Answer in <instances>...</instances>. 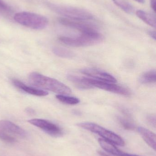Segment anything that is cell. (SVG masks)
<instances>
[{
  "instance_id": "1",
  "label": "cell",
  "mask_w": 156,
  "mask_h": 156,
  "mask_svg": "<svg viewBox=\"0 0 156 156\" xmlns=\"http://www.w3.org/2000/svg\"><path fill=\"white\" fill-rule=\"evenodd\" d=\"M28 80L33 85L41 89L48 90L60 94H69L71 90L69 87L59 81L46 76L37 72L30 73Z\"/></svg>"
},
{
  "instance_id": "2",
  "label": "cell",
  "mask_w": 156,
  "mask_h": 156,
  "mask_svg": "<svg viewBox=\"0 0 156 156\" xmlns=\"http://www.w3.org/2000/svg\"><path fill=\"white\" fill-rule=\"evenodd\" d=\"M104 37L98 31L82 33L77 37H60L59 40L61 43L70 46L81 47L98 44L101 43Z\"/></svg>"
},
{
  "instance_id": "3",
  "label": "cell",
  "mask_w": 156,
  "mask_h": 156,
  "mask_svg": "<svg viewBox=\"0 0 156 156\" xmlns=\"http://www.w3.org/2000/svg\"><path fill=\"white\" fill-rule=\"evenodd\" d=\"M48 6L55 12L68 19L88 21L93 18L91 13L82 8L52 3H49Z\"/></svg>"
},
{
  "instance_id": "4",
  "label": "cell",
  "mask_w": 156,
  "mask_h": 156,
  "mask_svg": "<svg viewBox=\"0 0 156 156\" xmlns=\"http://www.w3.org/2000/svg\"><path fill=\"white\" fill-rule=\"evenodd\" d=\"M14 19L22 25L36 30H41L45 28L48 23L46 17L29 12L17 13L14 16Z\"/></svg>"
},
{
  "instance_id": "5",
  "label": "cell",
  "mask_w": 156,
  "mask_h": 156,
  "mask_svg": "<svg viewBox=\"0 0 156 156\" xmlns=\"http://www.w3.org/2000/svg\"><path fill=\"white\" fill-rule=\"evenodd\" d=\"M77 126L81 128L98 135L103 139L109 141L115 145L124 146L125 145L124 140L120 136L94 123L84 122L78 123Z\"/></svg>"
},
{
  "instance_id": "6",
  "label": "cell",
  "mask_w": 156,
  "mask_h": 156,
  "mask_svg": "<svg viewBox=\"0 0 156 156\" xmlns=\"http://www.w3.org/2000/svg\"><path fill=\"white\" fill-rule=\"evenodd\" d=\"M83 79L87 83L92 86L93 88L96 87L107 91L124 96H129L130 95V91L127 89L122 86L94 79L87 78H83Z\"/></svg>"
},
{
  "instance_id": "7",
  "label": "cell",
  "mask_w": 156,
  "mask_h": 156,
  "mask_svg": "<svg viewBox=\"0 0 156 156\" xmlns=\"http://www.w3.org/2000/svg\"><path fill=\"white\" fill-rule=\"evenodd\" d=\"M28 122L31 124L40 128L47 134L53 137H60L64 134L62 128L56 124L47 120L33 119L29 120Z\"/></svg>"
},
{
  "instance_id": "8",
  "label": "cell",
  "mask_w": 156,
  "mask_h": 156,
  "mask_svg": "<svg viewBox=\"0 0 156 156\" xmlns=\"http://www.w3.org/2000/svg\"><path fill=\"white\" fill-rule=\"evenodd\" d=\"M58 21L63 25L76 29L82 33L97 31L96 25L87 21L72 20L65 17H60Z\"/></svg>"
},
{
  "instance_id": "9",
  "label": "cell",
  "mask_w": 156,
  "mask_h": 156,
  "mask_svg": "<svg viewBox=\"0 0 156 156\" xmlns=\"http://www.w3.org/2000/svg\"><path fill=\"white\" fill-rule=\"evenodd\" d=\"M82 74L93 78V79L107 82H116L117 80L113 76L110 74L93 68H86L82 69L81 71Z\"/></svg>"
},
{
  "instance_id": "10",
  "label": "cell",
  "mask_w": 156,
  "mask_h": 156,
  "mask_svg": "<svg viewBox=\"0 0 156 156\" xmlns=\"http://www.w3.org/2000/svg\"><path fill=\"white\" fill-rule=\"evenodd\" d=\"M0 129L6 133L15 135L21 138H27L28 136V133L25 130L7 120L0 121Z\"/></svg>"
},
{
  "instance_id": "11",
  "label": "cell",
  "mask_w": 156,
  "mask_h": 156,
  "mask_svg": "<svg viewBox=\"0 0 156 156\" xmlns=\"http://www.w3.org/2000/svg\"><path fill=\"white\" fill-rule=\"evenodd\" d=\"M101 147L107 153L114 156H139L127 154L119 149L114 144L103 138L98 139Z\"/></svg>"
},
{
  "instance_id": "12",
  "label": "cell",
  "mask_w": 156,
  "mask_h": 156,
  "mask_svg": "<svg viewBox=\"0 0 156 156\" xmlns=\"http://www.w3.org/2000/svg\"><path fill=\"white\" fill-rule=\"evenodd\" d=\"M12 83L15 86L24 91L25 92L27 93L32 95H36L38 96H44L47 95L48 93L45 90L41 89H37L34 87L28 86L26 85L24 83L19 81L16 79H13Z\"/></svg>"
},
{
  "instance_id": "13",
  "label": "cell",
  "mask_w": 156,
  "mask_h": 156,
  "mask_svg": "<svg viewBox=\"0 0 156 156\" xmlns=\"http://www.w3.org/2000/svg\"><path fill=\"white\" fill-rule=\"evenodd\" d=\"M137 131L142 136L144 141L150 147L155 151L156 148V137L155 134L143 127H139Z\"/></svg>"
},
{
  "instance_id": "14",
  "label": "cell",
  "mask_w": 156,
  "mask_h": 156,
  "mask_svg": "<svg viewBox=\"0 0 156 156\" xmlns=\"http://www.w3.org/2000/svg\"><path fill=\"white\" fill-rule=\"evenodd\" d=\"M136 15L148 25L154 28H156V21L154 16L141 10H137L136 11Z\"/></svg>"
},
{
  "instance_id": "15",
  "label": "cell",
  "mask_w": 156,
  "mask_h": 156,
  "mask_svg": "<svg viewBox=\"0 0 156 156\" xmlns=\"http://www.w3.org/2000/svg\"><path fill=\"white\" fill-rule=\"evenodd\" d=\"M68 79L73 83L78 88L82 89H89L93 88L85 81L83 78H81L73 75H69Z\"/></svg>"
},
{
  "instance_id": "16",
  "label": "cell",
  "mask_w": 156,
  "mask_h": 156,
  "mask_svg": "<svg viewBox=\"0 0 156 156\" xmlns=\"http://www.w3.org/2000/svg\"><path fill=\"white\" fill-rule=\"evenodd\" d=\"M155 70H151L143 74L139 78V81L143 84H149L156 82Z\"/></svg>"
},
{
  "instance_id": "17",
  "label": "cell",
  "mask_w": 156,
  "mask_h": 156,
  "mask_svg": "<svg viewBox=\"0 0 156 156\" xmlns=\"http://www.w3.org/2000/svg\"><path fill=\"white\" fill-rule=\"evenodd\" d=\"M116 5L126 13L132 14L134 12V8L131 4L125 0H112Z\"/></svg>"
},
{
  "instance_id": "18",
  "label": "cell",
  "mask_w": 156,
  "mask_h": 156,
  "mask_svg": "<svg viewBox=\"0 0 156 156\" xmlns=\"http://www.w3.org/2000/svg\"><path fill=\"white\" fill-rule=\"evenodd\" d=\"M56 98L61 102L70 105H75L80 102V100L78 98L67 96L65 94H57L56 95Z\"/></svg>"
},
{
  "instance_id": "19",
  "label": "cell",
  "mask_w": 156,
  "mask_h": 156,
  "mask_svg": "<svg viewBox=\"0 0 156 156\" xmlns=\"http://www.w3.org/2000/svg\"><path fill=\"white\" fill-rule=\"evenodd\" d=\"M53 53L61 57L65 58H71L74 56V54L70 50L60 47H56L53 48Z\"/></svg>"
},
{
  "instance_id": "20",
  "label": "cell",
  "mask_w": 156,
  "mask_h": 156,
  "mask_svg": "<svg viewBox=\"0 0 156 156\" xmlns=\"http://www.w3.org/2000/svg\"><path fill=\"white\" fill-rule=\"evenodd\" d=\"M118 121L120 124L125 129L132 130L135 128V126L134 124L127 119L119 117H118Z\"/></svg>"
},
{
  "instance_id": "21",
  "label": "cell",
  "mask_w": 156,
  "mask_h": 156,
  "mask_svg": "<svg viewBox=\"0 0 156 156\" xmlns=\"http://www.w3.org/2000/svg\"><path fill=\"white\" fill-rule=\"evenodd\" d=\"M0 139L9 144H14L16 142V140L14 137L8 134L7 133L2 130L0 131Z\"/></svg>"
},
{
  "instance_id": "22",
  "label": "cell",
  "mask_w": 156,
  "mask_h": 156,
  "mask_svg": "<svg viewBox=\"0 0 156 156\" xmlns=\"http://www.w3.org/2000/svg\"><path fill=\"white\" fill-rule=\"evenodd\" d=\"M0 12L6 13H9L11 12V7L2 0H0Z\"/></svg>"
},
{
  "instance_id": "23",
  "label": "cell",
  "mask_w": 156,
  "mask_h": 156,
  "mask_svg": "<svg viewBox=\"0 0 156 156\" xmlns=\"http://www.w3.org/2000/svg\"><path fill=\"white\" fill-rule=\"evenodd\" d=\"M147 121L149 125L152 127L155 128L156 127V116L154 115H148L147 117Z\"/></svg>"
},
{
  "instance_id": "24",
  "label": "cell",
  "mask_w": 156,
  "mask_h": 156,
  "mask_svg": "<svg viewBox=\"0 0 156 156\" xmlns=\"http://www.w3.org/2000/svg\"><path fill=\"white\" fill-rule=\"evenodd\" d=\"M150 5L151 8L153 9L154 12H156V0H150Z\"/></svg>"
},
{
  "instance_id": "25",
  "label": "cell",
  "mask_w": 156,
  "mask_h": 156,
  "mask_svg": "<svg viewBox=\"0 0 156 156\" xmlns=\"http://www.w3.org/2000/svg\"><path fill=\"white\" fill-rule=\"evenodd\" d=\"M148 34L153 39L156 40V32L154 31H149L148 32Z\"/></svg>"
},
{
  "instance_id": "26",
  "label": "cell",
  "mask_w": 156,
  "mask_h": 156,
  "mask_svg": "<svg viewBox=\"0 0 156 156\" xmlns=\"http://www.w3.org/2000/svg\"><path fill=\"white\" fill-rule=\"evenodd\" d=\"M26 111L27 113H28V114L33 115L35 113V111L33 110V109H31V108H27Z\"/></svg>"
},
{
  "instance_id": "27",
  "label": "cell",
  "mask_w": 156,
  "mask_h": 156,
  "mask_svg": "<svg viewBox=\"0 0 156 156\" xmlns=\"http://www.w3.org/2000/svg\"><path fill=\"white\" fill-rule=\"evenodd\" d=\"M98 154L100 155V156H111L107 154H105V153L101 152V151H99L98 152Z\"/></svg>"
},
{
  "instance_id": "28",
  "label": "cell",
  "mask_w": 156,
  "mask_h": 156,
  "mask_svg": "<svg viewBox=\"0 0 156 156\" xmlns=\"http://www.w3.org/2000/svg\"><path fill=\"white\" fill-rule=\"evenodd\" d=\"M134 1L141 4H144L145 2V0H134Z\"/></svg>"
}]
</instances>
